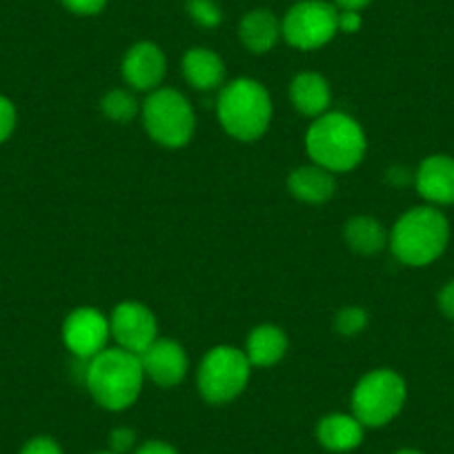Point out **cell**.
Wrapping results in <instances>:
<instances>
[{"instance_id":"6da1fadb","label":"cell","mask_w":454,"mask_h":454,"mask_svg":"<svg viewBox=\"0 0 454 454\" xmlns=\"http://www.w3.org/2000/svg\"><path fill=\"white\" fill-rule=\"evenodd\" d=\"M305 150L314 165H321L332 174H343L359 168L368 152V138L352 116L325 112L308 128Z\"/></svg>"},{"instance_id":"7a4b0ae2","label":"cell","mask_w":454,"mask_h":454,"mask_svg":"<svg viewBox=\"0 0 454 454\" xmlns=\"http://www.w3.org/2000/svg\"><path fill=\"white\" fill-rule=\"evenodd\" d=\"M143 381L141 359L123 348H105L85 365V386L91 399L109 412H121L137 403Z\"/></svg>"},{"instance_id":"3957f363","label":"cell","mask_w":454,"mask_h":454,"mask_svg":"<svg viewBox=\"0 0 454 454\" xmlns=\"http://www.w3.org/2000/svg\"><path fill=\"white\" fill-rule=\"evenodd\" d=\"M450 243V223L434 205L408 209L392 227L387 246L399 263L426 268L434 263Z\"/></svg>"},{"instance_id":"277c9868","label":"cell","mask_w":454,"mask_h":454,"mask_svg":"<svg viewBox=\"0 0 454 454\" xmlns=\"http://www.w3.org/2000/svg\"><path fill=\"white\" fill-rule=\"evenodd\" d=\"M218 123L237 141H259L272 123V98L254 78H234L216 100Z\"/></svg>"},{"instance_id":"5b68a950","label":"cell","mask_w":454,"mask_h":454,"mask_svg":"<svg viewBox=\"0 0 454 454\" xmlns=\"http://www.w3.org/2000/svg\"><path fill=\"white\" fill-rule=\"evenodd\" d=\"M141 116L152 141L169 150L187 145L194 137V109L190 100L176 90L159 87L150 91L145 103L141 105Z\"/></svg>"},{"instance_id":"8992f818","label":"cell","mask_w":454,"mask_h":454,"mask_svg":"<svg viewBox=\"0 0 454 454\" xmlns=\"http://www.w3.org/2000/svg\"><path fill=\"white\" fill-rule=\"evenodd\" d=\"M408 401V386L399 372L379 368L361 377L352 392V414L365 427H383L395 421Z\"/></svg>"},{"instance_id":"52a82bcc","label":"cell","mask_w":454,"mask_h":454,"mask_svg":"<svg viewBox=\"0 0 454 454\" xmlns=\"http://www.w3.org/2000/svg\"><path fill=\"white\" fill-rule=\"evenodd\" d=\"M252 364L246 350L234 346L212 348L203 356L196 372V386L200 396L212 405L230 403L237 399L250 383Z\"/></svg>"},{"instance_id":"ba28073f","label":"cell","mask_w":454,"mask_h":454,"mask_svg":"<svg viewBox=\"0 0 454 454\" xmlns=\"http://www.w3.org/2000/svg\"><path fill=\"white\" fill-rule=\"evenodd\" d=\"M336 19H339V10L325 0H303L286 14L281 23V36L294 50H318L327 45L339 32Z\"/></svg>"},{"instance_id":"9c48e42d","label":"cell","mask_w":454,"mask_h":454,"mask_svg":"<svg viewBox=\"0 0 454 454\" xmlns=\"http://www.w3.org/2000/svg\"><path fill=\"white\" fill-rule=\"evenodd\" d=\"M109 332L119 348L141 356L159 339V321L147 305L125 301L109 317Z\"/></svg>"},{"instance_id":"30bf717a","label":"cell","mask_w":454,"mask_h":454,"mask_svg":"<svg viewBox=\"0 0 454 454\" xmlns=\"http://www.w3.org/2000/svg\"><path fill=\"white\" fill-rule=\"evenodd\" d=\"M109 318L96 308H76L63 323V343L76 359L90 361L107 348Z\"/></svg>"},{"instance_id":"8fae6325","label":"cell","mask_w":454,"mask_h":454,"mask_svg":"<svg viewBox=\"0 0 454 454\" xmlns=\"http://www.w3.org/2000/svg\"><path fill=\"white\" fill-rule=\"evenodd\" d=\"M138 359H141L145 379L160 387H176L190 370L185 350L181 343L172 339H156Z\"/></svg>"},{"instance_id":"7c38bea8","label":"cell","mask_w":454,"mask_h":454,"mask_svg":"<svg viewBox=\"0 0 454 454\" xmlns=\"http://www.w3.org/2000/svg\"><path fill=\"white\" fill-rule=\"evenodd\" d=\"M123 78L137 91H154L163 82L168 72V60L163 50L150 41L137 43L123 59Z\"/></svg>"},{"instance_id":"4fadbf2b","label":"cell","mask_w":454,"mask_h":454,"mask_svg":"<svg viewBox=\"0 0 454 454\" xmlns=\"http://www.w3.org/2000/svg\"><path fill=\"white\" fill-rule=\"evenodd\" d=\"M414 187L430 205H454V156L432 154L414 172Z\"/></svg>"},{"instance_id":"5bb4252c","label":"cell","mask_w":454,"mask_h":454,"mask_svg":"<svg viewBox=\"0 0 454 454\" xmlns=\"http://www.w3.org/2000/svg\"><path fill=\"white\" fill-rule=\"evenodd\" d=\"M365 436V426L355 414H327L318 421L317 439L330 452H352L361 445Z\"/></svg>"},{"instance_id":"9a60e30c","label":"cell","mask_w":454,"mask_h":454,"mask_svg":"<svg viewBox=\"0 0 454 454\" xmlns=\"http://www.w3.org/2000/svg\"><path fill=\"white\" fill-rule=\"evenodd\" d=\"M287 190L296 200L321 205L334 196L336 178L330 169L321 168V165H303L287 176Z\"/></svg>"},{"instance_id":"2e32d148","label":"cell","mask_w":454,"mask_h":454,"mask_svg":"<svg viewBox=\"0 0 454 454\" xmlns=\"http://www.w3.org/2000/svg\"><path fill=\"white\" fill-rule=\"evenodd\" d=\"M290 100L296 112L309 119H318L332 103V91L325 78L317 72H303L292 78Z\"/></svg>"},{"instance_id":"e0dca14e","label":"cell","mask_w":454,"mask_h":454,"mask_svg":"<svg viewBox=\"0 0 454 454\" xmlns=\"http://www.w3.org/2000/svg\"><path fill=\"white\" fill-rule=\"evenodd\" d=\"M183 76L200 91L218 90L225 81V63L216 51L207 47H194L183 56Z\"/></svg>"},{"instance_id":"ac0fdd59","label":"cell","mask_w":454,"mask_h":454,"mask_svg":"<svg viewBox=\"0 0 454 454\" xmlns=\"http://www.w3.org/2000/svg\"><path fill=\"white\" fill-rule=\"evenodd\" d=\"M239 38L252 54H265L281 38V23L270 10H254L241 19Z\"/></svg>"},{"instance_id":"d6986e66","label":"cell","mask_w":454,"mask_h":454,"mask_svg":"<svg viewBox=\"0 0 454 454\" xmlns=\"http://www.w3.org/2000/svg\"><path fill=\"white\" fill-rule=\"evenodd\" d=\"M287 336L277 325H259L250 332L246 343V356L252 368H272L286 356Z\"/></svg>"},{"instance_id":"ffe728a7","label":"cell","mask_w":454,"mask_h":454,"mask_svg":"<svg viewBox=\"0 0 454 454\" xmlns=\"http://www.w3.org/2000/svg\"><path fill=\"white\" fill-rule=\"evenodd\" d=\"M343 237L350 250L359 254H379L387 246L386 227L372 216H355L343 227Z\"/></svg>"},{"instance_id":"44dd1931","label":"cell","mask_w":454,"mask_h":454,"mask_svg":"<svg viewBox=\"0 0 454 454\" xmlns=\"http://www.w3.org/2000/svg\"><path fill=\"white\" fill-rule=\"evenodd\" d=\"M100 109L114 123H132L141 112L137 96L128 90H112L100 100Z\"/></svg>"},{"instance_id":"7402d4cb","label":"cell","mask_w":454,"mask_h":454,"mask_svg":"<svg viewBox=\"0 0 454 454\" xmlns=\"http://www.w3.org/2000/svg\"><path fill=\"white\" fill-rule=\"evenodd\" d=\"M368 325V312L356 305H348V308L339 309L334 318V327L340 336H356L365 330Z\"/></svg>"},{"instance_id":"603a6c76","label":"cell","mask_w":454,"mask_h":454,"mask_svg":"<svg viewBox=\"0 0 454 454\" xmlns=\"http://www.w3.org/2000/svg\"><path fill=\"white\" fill-rule=\"evenodd\" d=\"M187 14L200 25V27L214 29L221 25V7L214 0H187Z\"/></svg>"},{"instance_id":"cb8c5ba5","label":"cell","mask_w":454,"mask_h":454,"mask_svg":"<svg viewBox=\"0 0 454 454\" xmlns=\"http://www.w3.org/2000/svg\"><path fill=\"white\" fill-rule=\"evenodd\" d=\"M16 129V107L7 96L0 94V145L14 134Z\"/></svg>"},{"instance_id":"d4e9b609","label":"cell","mask_w":454,"mask_h":454,"mask_svg":"<svg viewBox=\"0 0 454 454\" xmlns=\"http://www.w3.org/2000/svg\"><path fill=\"white\" fill-rule=\"evenodd\" d=\"M137 445V432L132 427H114L109 434V448L116 454H128Z\"/></svg>"},{"instance_id":"484cf974","label":"cell","mask_w":454,"mask_h":454,"mask_svg":"<svg viewBox=\"0 0 454 454\" xmlns=\"http://www.w3.org/2000/svg\"><path fill=\"white\" fill-rule=\"evenodd\" d=\"M20 454H63V448L51 436H34L23 445Z\"/></svg>"},{"instance_id":"4316f807","label":"cell","mask_w":454,"mask_h":454,"mask_svg":"<svg viewBox=\"0 0 454 454\" xmlns=\"http://www.w3.org/2000/svg\"><path fill=\"white\" fill-rule=\"evenodd\" d=\"M72 14L78 16H96L105 10L107 0H60Z\"/></svg>"},{"instance_id":"83f0119b","label":"cell","mask_w":454,"mask_h":454,"mask_svg":"<svg viewBox=\"0 0 454 454\" xmlns=\"http://www.w3.org/2000/svg\"><path fill=\"white\" fill-rule=\"evenodd\" d=\"M361 14L359 12H343L339 10V19H336V27L343 34H356L361 29Z\"/></svg>"},{"instance_id":"f1b7e54d","label":"cell","mask_w":454,"mask_h":454,"mask_svg":"<svg viewBox=\"0 0 454 454\" xmlns=\"http://www.w3.org/2000/svg\"><path fill=\"white\" fill-rule=\"evenodd\" d=\"M439 308H441V312L445 314V317L452 318V321H454V278H452V281L445 283L443 287H441Z\"/></svg>"},{"instance_id":"f546056e","label":"cell","mask_w":454,"mask_h":454,"mask_svg":"<svg viewBox=\"0 0 454 454\" xmlns=\"http://www.w3.org/2000/svg\"><path fill=\"white\" fill-rule=\"evenodd\" d=\"M134 454H178L176 448L165 441H145L143 445H138Z\"/></svg>"},{"instance_id":"4dcf8cb0","label":"cell","mask_w":454,"mask_h":454,"mask_svg":"<svg viewBox=\"0 0 454 454\" xmlns=\"http://www.w3.org/2000/svg\"><path fill=\"white\" fill-rule=\"evenodd\" d=\"M387 181L395 183V185H405V183L414 181V174L410 172L408 168H401V165H395V168L387 169Z\"/></svg>"},{"instance_id":"1f68e13d","label":"cell","mask_w":454,"mask_h":454,"mask_svg":"<svg viewBox=\"0 0 454 454\" xmlns=\"http://www.w3.org/2000/svg\"><path fill=\"white\" fill-rule=\"evenodd\" d=\"M336 10L343 12H361L372 3V0H334Z\"/></svg>"},{"instance_id":"d6a6232c","label":"cell","mask_w":454,"mask_h":454,"mask_svg":"<svg viewBox=\"0 0 454 454\" xmlns=\"http://www.w3.org/2000/svg\"><path fill=\"white\" fill-rule=\"evenodd\" d=\"M395 454H423L421 450H414V448H403V450H399V452H395Z\"/></svg>"},{"instance_id":"836d02e7","label":"cell","mask_w":454,"mask_h":454,"mask_svg":"<svg viewBox=\"0 0 454 454\" xmlns=\"http://www.w3.org/2000/svg\"><path fill=\"white\" fill-rule=\"evenodd\" d=\"M96 454H116V452H112V450H109V452H96Z\"/></svg>"}]
</instances>
